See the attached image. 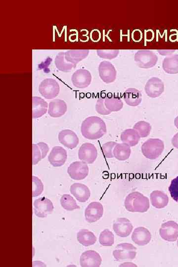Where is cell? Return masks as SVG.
Here are the masks:
<instances>
[{
  "label": "cell",
  "instance_id": "1",
  "mask_svg": "<svg viewBox=\"0 0 178 267\" xmlns=\"http://www.w3.org/2000/svg\"><path fill=\"white\" fill-rule=\"evenodd\" d=\"M82 136L89 140H97L103 137L107 131L103 119L97 117H90L85 119L81 125Z\"/></svg>",
  "mask_w": 178,
  "mask_h": 267
},
{
  "label": "cell",
  "instance_id": "2",
  "mask_svg": "<svg viewBox=\"0 0 178 267\" xmlns=\"http://www.w3.org/2000/svg\"><path fill=\"white\" fill-rule=\"evenodd\" d=\"M127 210L131 212L145 213L150 207L149 199L139 192H133L127 196L124 201Z\"/></svg>",
  "mask_w": 178,
  "mask_h": 267
},
{
  "label": "cell",
  "instance_id": "3",
  "mask_svg": "<svg viewBox=\"0 0 178 267\" xmlns=\"http://www.w3.org/2000/svg\"><path fill=\"white\" fill-rule=\"evenodd\" d=\"M144 156L150 160L158 158L164 150V142L159 139H149L141 147Z\"/></svg>",
  "mask_w": 178,
  "mask_h": 267
},
{
  "label": "cell",
  "instance_id": "4",
  "mask_svg": "<svg viewBox=\"0 0 178 267\" xmlns=\"http://www.w3.org/2000/svg\"><path fill=\"white\" fill-rule=\"evenodd\" d=\"M137 66L142 68H150L155 67L158 62V57L153 51L149 50L138 51L134 57Z\"/></svg>",
  "mask_w": 178,
  "mask_h": 267
},
{
  "label": "cell",
  "instance_id": "5",
  "mask_svg": "<svg viewBox=\"0 0 178 267\" xmlns=\"http://www.w3.org/2000/svg\"><path fill=\"white\" fill-rule=\"evenodd\" d=\"M39 91L45 99L52 100L59 95L60 92V85L56 80L47 78L41 83Z\"/></svg>",
  "mask_w": 178,
  "mask_h": 267
},
{
  "label": "cell",
  "instance_id": "6",
  "mask_svg": "<svg viewBox=\"0 0 178 267\" xmlns=\"http://www.w3.org/2000/svg\"><path fill=\"white\" fill-rule=\"evenodd\" d=\"M137 248L129 243L118 245L113 251V256L117 261L134 260L137 255Z\"/></svg>",
  "mask_w": 178,
  "mask_h": 267
},
{
  "label": "cell",
  "instance_id": "7",
  "mask_svg": "<svg viewBox=\"0 0 178 267\" xmlns=\"http://www.w3.org/2000/svg\"><path fill=\"white\" fill-rule=\"evenodd\" d=\"M54 209L53 202L46 197L36 200L34 203L35 215L41 218H46Z\"/></svg>",
  "mask_w": 178,
  "mask_h": 267
},
{
  "label": "cell",
  "instance_id": "8",
  "mask_svg": "<svg viewBox=\"0 0 178 267\" xmlns=\"http://www.w3.org/2000/svg\"><path fill=\"white\" fill-rule=\"evenodd\" d=\"M92 80V77L90 72L84 69L76 70L71 77L73 86L80 89L87 88L91 84Z\"/></svg>",
  "mask_w": 178,
  "mask_h": 267
},
{
  "label": "cell",
  "instance_id": "9",
  "mask_svg": "<svg viewBox=\"0 0 178 267\" xmlns=\"http://www.w3.org/2000/svg\"><path fill=\"white\" fill-rule=\"evenodd\" d=\"M146 94L151 98H156L164 91V84L162 80L158 77L149 79L145 87Z\"/></svg>",
  "mask_w": 178,
  "mask_h": 267
},
{
  "label": "cell",
  "instance_id": "10",
  "mask_svg": "<svg viewBox=\"0 0 178 267\" xmlns=\"http://www.w3.org/2000/svg\"><path fill=\"white\" fill-rule=\"evenodd\" d=\"M98 70L100 79L105 83L110 84L115 82L117 72L115 67L111 63L108 61L101 62Z\"/></svg>",
  "mask_w": 178,
  "mask_h": 267
},
{
  "label": "cell",
  "instance_id": "11",
  "mask_svg": "<svg viewBox=\"0 0 178 267\" xmlns=\"http://www.w3.org/2000/svg\"><path fill=\"white\" fill-rule=\"evenodd\" d=\"M89 167L83 162H75L72 163L68 168L67 173L70 178L74 180H82L89 174Z\"/></svg>",
  "mask_w": 178,
  "mask_h": 267
},
{
  "label": "cell",
  "instance_id": "12",
  "mask_svg": "<svg viewBox=\"0 0 178 267\" xmlns=\"http://www.w3.org/2000/svg\"><path fill=\"white\" fill-rule=\"evenodd\" d=\"M160 234L166 241H176L178 238V224L173 221H169L162 224L160 230Z\"/></svg>",
  "mask_w": 178,
  "mask_h": 267
},
{
  "label": "cell",
  "instance_id": "13",
  "mask_svg": "<svg viewBox=\"0 0 178 267\" xmlns=\"http://www.w3.org/2000/svg\"><path fill=\"white\" fill-rule=\"evenodd\" d=\"M104 211V207L100 202H93L90 203L85 212L86 222L89 223L97 222L103 217Z\"/></svg>",
  "mask_w": 178,
  "mask_h": 267
},
{
  "label": "cell",
  "instance_id": "14",
  "mask_svg": "<svg viewBox=\"0 0 178 267\" xmlns=\"http://www.w3.org/2000/svg\"><path fill=\"white\" fill-rule=\"evenodd\" d=\"M97 156V150L91 143L83 144L79 151V159L87 164H93Z\"/></svg>",
  "mask_w": 178,
  "mask_h": 267
},
{
  "label": "cell",
  "instance_id": "15",
  "mask_svg": "<svg viewBox=\"0 0 178 267\" xmlns=\"http://www.w3.org/2000/svg\"><path fill=\"white\" fill-rule=\"evenodd\" d=\"M67 158L66 150L61 147H55L50 151L48 160L50 165L55 167L63 166Z\"/></svg>",
  "mask_w": 178,
  "mask_h": 267
},
{
  "label": "cell",
  "instance_id": "16",
  "mask_svg": "<svg viewBox=\"0 0 178 267\" xmlns=\"http://www.w3.org/2000/svg\"><path fill=\"white\" fill-rule=\"evenodd\" d=\"M59 141L65 147L73 150L79 144V138L76 133L69 129L61 131L58 136Z\"/></svg>",
  "mask_w": 178,
  "mask_h": 267
},
{
  "label": "cell",
  "instance_id": "17",
  "mask_svg": "<svg viewBox=\"0 0 178 267\" xmlns=\"http://www.w3.org/2000/svg\"><path fill=\"white\" fill-rule=\"evenodd\" d=\"M133 229L130 221L126 218H119L114 222L113 230L120 237H126L130 235Z\"/></svg>",
  "mask_w": 178,
  "mask_h": 267
},
{
  "label": "cell",
  "instance_id": "18",
  "mask_svg": "<svg viewBox=\"0 0 178 267\" xmlns=\"http://www.w3.org/2000/svg\"><path fill=\"white\" fill-rule=\"evenodd\" d=\"M71 194L79 202L84 203L87 201L91 196V192L88 187L81 183H74L70 188Z\"/></svg>",
  "mask_w": 178,
  "mask_h": 267
},
{
  "label": "cell",
  "instance_id": "19",
  "mask_svg": "<svg viewBox=\"0 0 178 267\" xmlns=\"http://www.w3.org/2000/svg\"><path fill=\"white\" fill-rule=\"evenodd\" d=\"M102 259L100 255L94 250H87L83 252L80 258V264L82 267H98Z\"/></svg>",
  "mask_w": 178,
  "mask_h": 267
},
{
  "label": "cell",
  "instance_id": "20",
  "mask_svg": "<svg viewBox=\"0 0 178 267\" xmlns=\"http://www.w3.org/2000/svg\"><path fill=\"white\" fill-rule=\"evenodd\" d=\"M151 239L150 232L146 228L139 227L135 229L132 235V241L139 246H145L148 244Z\"/></svg>",
  "mask_w": 178,
  "mask_h": 267
},
{
  "label": "cell",
  "instance_id": "21",
  "mask_svg": "<svg viewBox=\"0 0 178 267\" xmlns=\"http://www.w3.org/2000/svg\"><path fill=\"white\" fill-rule=\"evenodd\" d=\"M67 110L66 102L64 100L56 99L49 102L48 114L50 117L59 118L65 115Z\"/></svg>",
  "mask_w": 178,
  "mask_h": 267
},
{
  "label": "cell",
  "instance_id": "22",
  "mask_svg": "<svg viewBox=\"0 0 178 267\" xmlns=\"http://www.w3.org/2000/svg\"><path fill=\"white\" fill-rule=\"evenodd\" d=\"M141 138L138 132L134 129L124 130L120 136L122 143L128 145L130 147H135L138 145Z\"/></svg>",
  "mask_w": 178,
  "mask_h": 267
},
{
  "label": "cell",
  "instance_id": "23",
  "mask_svg": "<svg viewBox=\"0 0 178 267\" xmlns=\"http://www.w3.org/2000/svg\"><path fill=\"white\" fill-rule=\"evenodd\" d=\"M89 53V50H70L65 52V60L75 67L80 62L86 58Z\"/></svg>",
  "mask_w": 178,
  "mask_h": 267
},
{
  "label": "cell",
  "instance_id": "24",
  "mask_svg": "<svg viewBox=\"0 0 178 267\" xmlns=\"http://www.w3.org/2000/svg\"><path fill=\"white\" fill-rule=\"evenodd\" d=\"M123 99L125 102L131 106L139 105L142 100V95L137 89L131 88L127 89L124 93Z\"/></svg>",
  "mask_w": 178,
  "mask_h": 267
},
{
  "label": "cell",
  "instance_id": "25",
  "mask_svg": "<svg viewBox=\"0 0 178 267\" xmlns=\"http://www.w3.org/2000/svg\"><path fill=\"white\" fill-rule=\"evenodd\" d=\"M32 101L33 118H39L45 115L48 111V104L47 101L39 97H33Z\"/></svg>",
  "mask_w": 178,
  "mask_h": 267
},
{
  "label": "cell",
  "instance_id": "26",
  "mask_svg": "<svg viewBox=\"0 0 178 267\" xmlns=\"http://www.w3.org/2000/svg\"><path fill=\"white\" fill-rule=\"evenodd\" d=\"M150 199L152 205L157 209L165 207L169 202L168 196L160 191L152 192L150 195Z\"/></svg>",
  "mask_w": 178,
  "mask_h": 267
},
{
  "label": "cell",
  "instance_id": "27",
  "mask_svg": "<svg viewBox=\"0 0 178 267\" xmlns=\"http://www.w3.org/2000/svg\"><path fill=\"white\" fill-rule=\"evenodd\" d=\"M78 242L84 247H89L95 244L97 237L94 234L87 229H82L78 233Z\"/></svg>",
  "mask_w": 178,
  "mask_h": 267
},
{
  "label": "cell",
  "instance_id": "28",
  "mask_svg": "<svg viewBox=\"0 0 178 267\" xmlns=\"http://www.w3.org/2000/svg\"><path fill=\"white\" fill-rule=\"evenodd\" d=\"M131 153L130 147L124 143L117 144L113 150L114 157L119 161H125Z\"/></svg>",
  "mask_w": 178,
  "mask_h": 267
},
{
  "label": "cell",
  "instance_id": "29",
  "mask_svg": "<svg viewBox=\"0 0 178 267\" xmlns=\"http://www.w3.org/2000/svg\"><path fill=\"white\" fill-rule=\"evenodd\" d=\"M162 67L164 71L168 74L178 73V55L166 57L163 60Z\"/></svg>",
  "mask_w": 178,
  "mask_h": 267
},
{
  "label": "cell",
  "instance_id": "30",
  "mask_svg": "<svg viewBox=\"0 0 178 267\" xmlns=\"http://www.w3.org/2000/svg\"><path fill=\"white\" fill-rule=\"evenodd\" d=\"M105 104L106 108L111 113L119 112L123 107V102L121 99L113 95L105 98Z\"/></svg>",
  "mask_w": 178,
  "mask_h": 267
},
{
  "label": "cell",
  "instance_id": "31",
  "mask_svg": "<svg viewBox=\"0 0 178 267\" xmlns=\"http://www.w3.org/2000/svg\"><path fill=\"white\" fill-rule=\"evenodd\" d=\"M55 65L58 69L63 72H68L76 67L65 59V52H61L58 53L55 59Z\"/></svg>",
  "mask_w": 178,
  "mask_h": 267
},
{
  "label": "cell",
  "instance_id": "32",
  "mask_svg": "<svg viewBox=\"0 0 178 267\" xmlns=\"http://www.w3.org/2000/svg\"><path fill=\"white\" fill-rule=\"evenodd\" d=\"M60 202L64 209L67 211H71L81 208L74 198L69 195L62 196Z\"/></svg>",
  "mask_w": 178,
  "mask_h": 267
},
{
  "label": "cell",
  "instance_id": "33",
  "mask_svg": "<svg viewBox=\"0 0 178 267\" xmlns=\"http://www.w3.org/2000/svg\"><path fill=\"white\" fill-rule=\"evenodd\" d=\"M99 244L104 247H112L114 244V235L109 229L101 232L99 237Z\"/></svg>",
  "mask_w": 178,
  "mask_h": 267
},
{
  "label": "cell",
  "instance_id": "34",
  "mask_svg": "<svg viewBox=\"0 0 178 267\" xmlns=\"http://www.w3.org/2000/svg\"><path fill=\"white\" fill-rule=\"evenodd\" d=\"M133 129L138 132L141 138H146L150 134L151 126L147 122L140 121L134 125Z\"/></svg>",
  "mask_w": 178,
  "mask_h": 267
},
{
  "label": "cell",
  "instance_id": "35",
  "mask_svg": "<svg viewBox=\"0 0 178 267\" xmlns=\"http://www.w3.org/2000/svg\"><path fill=\"white\" fill-rule=\"evenodd\" d=\"M97 56L100 58L113 60L116 58L119 53V50H97Z\"/></svg>",
  "mask_w": 178,
  "mask_h": 267
},
{
  "label": "cell",
  "instance_id": "36",
  "mask_svg": "<svg viewBox=\"0 0 178 267\" xmlns=\"http://www.w3.org/2000/svg\"><path fill=\"white\" fill-rule=\"evenodd\" d=\"M32 188L33 198L37 197L41 195L44 190V185L40 179L37 177H32Z\"/></svg>",
  "mask_w": 178,
  "mask_h": 267
},
{
  "label": "cell",
  "instance_id": "37",
  "mask_svg": "<svg viewBox=\"0 0 178 267\" xmlns=\"http://www.w3.org/2000/svg\"><path fill=\"white\" fill-rule=\"evenodd\" d=\"M117 143L114 142H109L103 145L101 147L103 154L106 158H113L114 155L113 154V148L117 145Z\"/></svg>",
  "mask_w": 178,
  "mask_h": 267
},
{
  "label": "cell",
  "instance_id": "38",
  "mask_svg": "<svg viewBox=\"0 0 178 267\" xmlns=\"http://www.w3.org/2000/svg\"><path fill=\"white\" fill-rule=\"evenodd\" d=\"M105 98H99L96 104V110L97 112L103 116H108L112 113L107 108L105 104Z\"/></svg>",
  "mask_w": 178,
  "mask_h": 267
},
{
  "label": "cell",
  "instance_id": "39",
  "mask_svg": "<svg viewBox=\"0 0 178 267\" xmlns=\"http://www.w3.org/2000/svg\"><path fill=\"white\" fill-rule=\"evenodd\" d=\"M169 191L173 200L178 202V176L172 180Z\"/></svg>",
  "mask_w": 178,
  "mask_h": 267
},
{
  "label": "cell",
  "instance_id": "40",
  "mask_svg": "<svg viewBox=\"0 0 178 267\" xmlns=\"http://www.w3.org/2000/svg\"><path fill=\"white\" fill-rule=\"evenodd\" d=\"M42 159L41 150L37 144H33V165H36Z\"/></svg>",
  "mask_w": 178,
  "mask_h": 267
},
{
  "label": "cell",
  "instance_id": "41",
  "mask_svg": "<svg viewBox=\"0 0 178 267\" xmlns=\"http://www.w3.org/2000/svg\"><path fill=\"white\" fill-rule=\"evenodd\" d=\"M100 32L97 30H93L90 33V38L94 42H97L101 39Z\"/></svg>",
  "mask_w": 178,
  "mask_h": 267
},
{
  "label": "cell",
  "instance_id": "42",
  "mask_svg": "<svg viewBox=\"0 0 178 267\" xmlns=\"http://www.w3.org/2000/svg\"><path fill=\"white\" fill-rule=\"evenodd\" d=\"M37 145L41 150L42 154V159H44L46 157V156L47 155V153L49 151V147L47 144L44 142L38 143Z\"/></svg>",
  "mask_w": 178,
  "mask_h": 267
},
{
  "label": "cell",
  "instance_id": "43",
  "mask_svg": "<svg viewBox=\"0 0 178 267\" xmlns=\"http://www.w3.org/2000/svg\"><path fill=\"white\" fill-rule=\"evenodd\" d=\"M175 50H158V52L162 56H171Z\"/></svg>",
  "mask_w": 178,
  "mask_h": 267
},
{
  "label": "cell",
  "instance_id": "44",
  "mask_svg": "<svg viewBox=\"0 0 178 267\" xmlns=\"http://www.w3.org/2000/svg\"><path fill=\"white\" fill-rule=\"evenodd\" d=\"M171 143L174 148L178 149V133L172 138Z\"/></svg>",
  "mask_w": 178,
  "mask_h": 267
},
{
  "label": "cell",
  "instance_id": "45",
  "mask_svg": "<svg viewBox=\"0 0 178 267\" xmlns=\"http://www.w3.org/2000/svg\"><path fill=\"white\" fill-rule=\"evenodd\" d=\"M174 125L178 129V116H177L174 120Z\"/></svg>",
  "mask_w": 178,
  "mask_h": 267
},
{
  "label": "cell",
  "instance_id": "46",
  "mask_svg": "<svg viewBox=\"0 0 178 267\" xmlns=\"http://www.w3.org/2000/svg\"><path fill=\"white\" fill-rule=\"evenodd\" d=\"M177 246L178 247V240H177Z\"/></svg>",
  "mask_w": 178,
  "mask_h": 267
}]
</instances>
